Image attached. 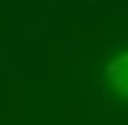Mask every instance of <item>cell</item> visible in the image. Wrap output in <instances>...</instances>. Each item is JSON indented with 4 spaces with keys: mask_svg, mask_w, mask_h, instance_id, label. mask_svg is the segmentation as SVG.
Wrapping results in <instances>:
<instances>
[{
    "mask_svg": "<svg viewBox=\"0 0 128 125\" xmlns=\"http://www.w3.org/2000/svg\"><path fill=\"white\" fill-rule=\"evenodd\" d=\"M94 84L106 112L116 122L128 125V41H119L116 47L106 50V56L97 66Z\"/></svg>",
    "mask_w": 128,
    "mask_h": 125,
    "instance_id": "cell-1",
    "label": "cell"
}]
</instances>
